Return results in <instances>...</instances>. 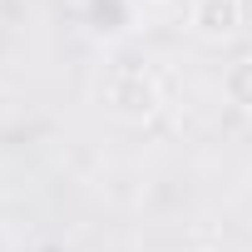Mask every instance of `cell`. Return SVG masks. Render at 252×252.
I'll return each instance as SVG.
<instances>
[{
	"mask_svg": "<svg viewBox=\"0 0 252 252\" xmlns=\"http://www.w3.org/2000/svg\"><path fill=\"white\" fill-rule=\"evenodd\" d=\"M99 99H104L119 119H149V114L163 104V79H158L149 64L119 60V64H109V74H104V84H99Z\"/></svg>",
	"mask_w": 252,
	"mask_h": 252,
	"instance_id": "6da1fadb",
	"label": "cell"
},
{
	"mask_svg": "<svg viewBox=\"0 0 252 252\" xmlns=\"http://www.w3.org/2000/svg\"><path fill=\"white\" fill-rule=\"evenodd\" d=\"M188 20L203 40H227L252 25V0H193Z\"/></svg>",
	"mask_w": 252,
	"mask_h": 252,
	"instance_id": "7a4b0ae2",
	"label": "cell"
},
{
	"mask_svg": "<svg viewBox=\"0 0 252 252\" xmlns=\"http://www.w3.org/2000/svg\"><path fill=\"white\" fill-rule=\"evenodd\" d=\"M139 5H173V0H139Z\"/></svg>",
	"mask_w": 252,
	"mask_h": 252,
	"instance_id": "5b68a950",
	"label": "cell"
},
{
	"mask_svg": "<svg viewBox=\"0 0 252 252\" xmlns=\"http://www.w3.org/2000/svg\"><path fill=\"white\" fill-rule=\"evenodd\" d=\"M139 0H84V20L94 35H124L134 25Z\"/></svg>",
	"mask_w": 252,
	"mask_h": 252,
	"instance_id": "3957f363",
	"label": "cell"
},
{
	"mask_svg": "<svg viewBox=\"0 0 252 252\" xmlns=\"http://www.w3.org/2000/svg\"><path fill=\"white\" fill-rule=\"evenodd\" d=\"M222 94H227V104L252 109V55H242L222 69Z\"/></svg>",
	"mask_w": 252,
	"mask_h": 252,
	"instance_id": "277c9868",
	"label": "cell"
}]
</instances>
